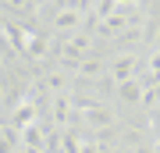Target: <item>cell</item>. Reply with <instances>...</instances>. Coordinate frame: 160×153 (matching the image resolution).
I'll use <instances>...</instances> for the list:
<instances>
[{
    "label": "cell",
    "instance_id": "6da1fadb",
    "mask_svg": "<svg viewBox=\"0 0 160 153\" xmlns=\"http://www.w3.org/2000/svg\"><path fill=\"white\" fill-rule=\"evenodd\" d=\"M100 68H103L100 61H89V57H86V61H82V68H78V71H82V79H89V75H100Z\"/></svg>",
    "mask_w": 160,
    "mask_h": 153
},
{
    "label": "cell",
    "instance_id": "7a4b0ae2",
    "mask_svg": "<svg viewBox=\"0 0 160 153\" xmlns=\"http://www.w3.org/2000/svg\"><path fill=\"white\" fill-rule=\"evenodd\" d=\"M121 96H125V100H139V89H135V82H121Z\"/></svg>",
    "mask_w": 160,
    "mask_h": 153
},
{
    "label": "cell",
    "instance_id": "3957f363",
    "mask_svg": "<svg viewBox=\"0 0 160 153\" xmlns=\"http://www.w3.org/2000/svg\"><path fill=\"white\" fill-rule=\"evenodd\" d=\"M128 71H132V61H118L114 64V75H118V79H125Z\"/></svg>",
    "mask_w": 160,
    "mask_h": 153
}]
</instances>
